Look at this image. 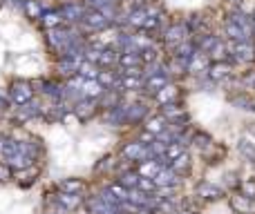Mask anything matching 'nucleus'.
<instances>
[{
    "mask_svg": "<svg viewBox=\"0 0 255 214\" xmlns=\"http://www.w3.org/2000/svg\"><path fill=\"white\" fill-rule=\"evenodd\" d=\"M197 194L202 199H222V190L217 188V185H213V183H208V181H204V183H199L197 185Z\"/></svg>",
    "mask_w": 255,
    "mask_h": 214,
    "instance_id": "nucleus-5",
    "label": "nucleus"
},
{
    "mask_svg": "<svg viewBox=\"0 0 255 214\" xmlns=\"http://www.w3.org/2000/svg\"><path fill=\"white\" fill-rule=\"evenodd\" d=\"M99 92H101V89H99L97 85H85V94H90V96H97Z\"/></svg>",
    "mask_w": 255,
    "mask_h": 214,
    "instance_id": "nucleus-25",
    "label": "nucleus"
},
{
    "mask_svg": "<svg viewBox=\"0 0 255 214\" xmlns=\"http://www.w3.org/2000/svg\"><path fill=\"white\" fill-rule=\"evenodd\" d=\"M163 116L166 118H177V116H181V109L177 107V105H172V103H168V105H163Z\"/></svg>",
    "mask_w": 255,
    "mask_h": 214,
    "instance_id": "nucleus-19",
    "label": "nucleus"
},
{
    "mask_svg": "<svg viewBox=\"0 0 255 214\" xmlns=\"http://www.w3.org/2000/svg\"><path fill=\"white\" fill-rule=\"evenodd\" d=\"M108 190H110V192L115 194V197L119 199L121 203H126L128 199H130V190H128L126 185H121V183H112V185H110V188H108Z\"/></svg>",
    "mask_w": 255,
    "mask_h": 214,
    "instance_id": "nucleus-11",
    "label": "nucleus"
},
{
    "mask_svg": "<svg viewBox=\"0 0 255 214\" xmlns=\"http://www.w3.org/2000/svg\"><path fill=\"white\" fill-rule=\"evenodd\" d=\"M226 71H229V70H226V67L217 65V67H215V70H213V71H211V76H213V78H222V76H226Z\"/></svg>",
    "mask_w": 255,
    "mask_h": 214,
    "instance_id": "nucleus-24",
    "label": "nucleus"
},
{
    "mask_svg": "<svg viewBox=\"0 0 255 214\" xmlns=\"http://www.w3.org/2000/svg\"><path fill=\"white\" fill-rule=\"evenodd\" d=\"M139 190L145 194H152L154 190H157V183H154L152 179H145V176H141L139 179Z\"/></svg>",
    "mask_w": 255,
    "mask_h": 214,
    "instance_id": "nucleus-16",
    "label": "nucleus"
},
{
    "mask_svg": "<svg viewBox=\"0 0 255 214\" xmlns=\"http://www.w3.org/2000/svg\"><path fill=\"white\" fill-rule=\"evenodd\" d=\"M0 179H2V181L9 179V172H7V167H4V165H0Z\"/></svg>",
    "mask_w": 255,
    "mask_h": 214,
    "instance_id": "nucleus-26",
    "label": "nucleus"
},
{
    "mask_svg": "<svg viewBox=\"0 0 255 214\" xmlns=\"http://www.w3.org/2000/svg\"><path fill=\"white\" fill-rule=\"evenodd\" d=\"M172 214H193V212H188V210H175Z\"/></svg>",
    "mask_w": 255,
    "mask_h": 214,
    "instance_id": "nucleus-28",
    "label": "nucleus"
},
{
    "mask_svg": "<svg viewBox=\"0 0 255 214\" xmlns=\"http://www.w3.org/2000/svg\"><path fill=\"white\" fill-rule=\"evenodd\" d=\"M45 214H58V212H45Z\"/></svg>",
    "mask_w": 255,
    "mask_h": 214,
    "instance_id": "nucleus-29",
    "label": "nucleus"
},
{
    "mask_svg": "<svg viewBox=\"0 0 255 214\" xmlns=\"http://www.w3.org/2000/svg\"><path fill=\"white\" fill-rule=\"evenodd\" d=\"M166 167V163H163V156L159 158H150V161H143L139 167V174L145 176V179H154V176L159 174V172Z\"/></svg>",
    "mask_w": 255,
    "mask_h": 214,
    "instance_id": "nucleus-2",
    "label": "nucleus"
},
{
    "mask_svg": "<svg viewBox=\"0 0 255 214\" xmlns=\"http://www.w3.org/2000/svg\"><path fill=\"white\" fill-rule=\"evenodd\" d=\"M238 56L242 58V61H251V58H253L251 45H240V47H238Z\"/></svg>",
    "mask_w": 255,
    "mask_h": 214,
    "instance_id": "nucleus-22",
    "label": "nucleus"
},
{
    "mask_svg": "<svg viewBox=\"0 0 255 214\" xmlns=\"http://www.w3.org/2000/svg\"><path fill=\"white\" fill-rule=\"evenodd\" d=\"M126 85H128V87H136L139 83H136V80H126Z\"/></svg>",
    "mask_w": 255,
    "mask_h": 214,
    "instance_id": "nucleus-27",
    "label": "nucleus"
},
{
    "mask_svg": "<svg viewBox=\"0 0 255 214\" xmlns=\"http://www.w3.org/2000/svg\"><path fill=\"white\" fill-rule=\"evenodd\" d=\"M58 188H61V192H67V194H81L85 190V183L79 179H67V181H61Z\"/></svg>",
    "mask_w": 255,
    "mask_h": 214,
    "instance_id": "nucleus-7",
    "label": "nucleus"
},
{
    "mask_svg": "<svg viewBox=\"0 0 255 214\" xmlns=\"http://www.w3.org/2000/svg\"><path fill=\"white\" fill-rule=\"evenodd\" d=\"M242 197H247V199H255V179H249V181H244L242 185Z\"/></svg>",
    "mask_w": 255,
    "mask_h": 214,
    "instance_id": "nucleus-17",
    "label": "nucleus"
},
{
    "mask_svg": "<svg viewBox=\"0 0 255 214\" xmlns=\"http://www.w3.org/2000/svg\"><path fill=\"white\" fill-rule=\"evenodd\" d=\"M152 181L157 183V188H172V185L179 183V174H177L172 167H163Z\"/></svg>",
    "mask_w": 255,
    "mask_h": 214,
    "instance_id": "nucleus-3",
    "label": "nucleus"
},
{
    "mask_svg": "<svg viewBox=\"0 0 255 214\" xmlns=\"http://www.w3.org/2000/svg\"><path fill=\"white\" fill-rule=\"evenodd\" d=\"M106 118L112 123V125H121L124 121H128V109L126 107H119V109H115V112L108 114Z\"/></svg>",
    "mask_w": 255,
    "mask_h": 214,
    "instance_id": "nucleus-12",
    "label": "nucleus"
},
{
    "mask_svg": "<svg viewBox=\"0 0 255 214\" xmlns=\"http://www.w3.org/2000/svg\"><path fill=\"white\" fill-rule=\"evenodd\" d=\"M145 116V105H132L128 107V121H141V118Z\"/></svg>",
    "mask_w": 255,
    "mask_h": 214,
    "instance_id": "nucleus-14",
    "label": "nucleus"
},
{
    "mask_svg": "<svg viewBox=\"0 0 255 214\" xmlns=\"http://www.w3.org/2000/svg\"><path fill=\"white\" fill-rule=\"evenodd\" d=\"M94 105H92V103H81V105L79 107H76L74 109V112L76 114H79V118H85V116H90V114H92L94 112V109H92Z\"/></svg>",
    "mask_w": 255,
    "mask_h": 214,
    "instance_id": "nucleus-21",
    "label": "nucleus"
},
{
    "mask_svg": "<svg viewBox=\"0 0 255 214\" xmlns=\"http://www.w3.org/2000/svg\"><path fill=\"white\" fill-rule=\"evenodd\" d=\"M175 96V87H163L161 92L157 94V98H159V103H163V105H168V101Z\"/></svg>",
    "mask_w": 255,
    "mask_h": 214,
    "instance_id": "nucleus-20",
    "label": "nucleus"
},
{
    "mask_svg": "<svg viewBox=\"0 0 255 214\" xmlns=\"http://www.w3.org/2000/svg\"><path fill=\"white\" fill-rule=\"evenodd\" d=\"M139 179H141V174H124L119 183L126 185L128 190H134V188H139Z\"/></svg>",
    "mask_w": 255,
    "mask_h": 214,
    "instance_id": "nucleus-15",
    "label": "nucleus"
},
{
    "mask_svg": "<svg viewBox=\"0 0 255 214\" xmlns=\"http://www.w3.org/2000/svg\"><path fill=\"white\" fill-rule=\"evenodd\" d=\"M56 206L61 210H76L81 206V197L79 194H67V192H61L56 197Z\"/></svg>",
    "mask_w": 255,
    "mask_h": 214,
    "instance_id": "nucleus-4",
    "label": "nucleus"
},
{
    "mask_svg": "<svg viewBox=\"0 0 255 214\" xmlns=\"http://www.w3.org/2000/svg\"><path fill=\"white\" fill-rule=\"evenodd\" d=\"M184 154V143H170L166 147V154H163V161H168V163H172V161H177V158Z\"/></svg>",
    "mask_w": 255,
    "mask_h": 214,
    "instance_id": "nucleus-9",
    "label": "nucleus"
},
{
    "mask_svg": "<svg viewBox=\"0 0 255 214\" xmlns=\"http://www.w3.org/2000/svg\"><path fill=\"white\" fill-rule=\"evenodd\" d=\"M170 167L177 172V174H179V172H184V170H188V167H190V156L184 152L179 158H177V161H172V163H170Z\"/></svg>",
    "mask_w": 255,
    "mask_h": 214,
    "instance_id": "nucleus-13",
    "label": "nucleus"
},
{
    "mask_svg": "<svg viewBox=\"0 0 255 214\" xmlns=\"http://www.w3.org/2000/svg\"><path fill=\"white\" fill-rule=\"evenodd\" d=\"M11 98H13V103H16V105H27V103H29V98H31V89L27 87V85H16V87H13V92H11Z\"/></svg>",
    "mask_w": 255,
    "mask_h": 214,
    "instance_id": "nucleus-6",
    "label": "nucleus"
},
{
    "mask_svg": "<svg viewBox=\"0 0 255 214\" xmlns=\"http://www.w3.org/2000/svg\"><path fill=\"white\" fill-rule=\"evenodd\" d=\"M145 132H150V134L159 136L161 132H166V116H154L148 121V125H145Z\"/></svg>",
    "mask_w": 255,
    "mask_h": 214,
    "instance_id": "nucleus-8",
    "label": "nucleus"
},
{
    "mask_svg": "<svg viewBox=\"0 0 255 214\" xmlns=\"http://www.w3.org/2000/svg\"><path fill=\"white\" fill-rule=\"evenodd\" d=\"M163 85H166V78H163V76H154L148 83V92H161Z\"/></svg>",
    "mask_w": 255,
    "mask_h": 214,
    "instance_id": "nucleus-18",
    "label": "nucleus"
},
{
    "mask_svg": "<svg viewBox=\"0 0 255 214\" xmlns=\"http://www.w3.org/2000/svg\"><path fill=\"white\" fill-rule=\"evenodd\" d=\"M34 161H36V156H31V154H27V152H18V154H13V156L4 158V165L16 172H22V170H29V167L34 165Z\"/></svg>",
    "mask_w": 255,
    "mask_h": 214,
    "instance_id": "nucleus-1",
    "label": "nucleus"
},
{
    "mask_svg": "<svg viewBox=\"0 0 255 214\" xmlns=\"http://www.w3.org/2000/svg\"><path fill=\"white\" fill-rule=\"evenodd\" d=\"M238 149L240 154H242L244 158H249V161H255V143H251L249 139H242L238 143Z\"/></svg>",
    "mask_w": 255,
    "mask_h": 214,
    "instance_id": "nucleus-10",
    "label": "nucleus"
},
{
    "mask_svg": "<svg viewBox=\"0 0 255 214\" xmlns=\"http://www.w3.org/2000/svg\"><path fill=\"white\" fill-rule=\"evenodd\" d=\"M233 206L238 208V210L247 212V210H249V199H247V197H244V199H233Z\"/></svg>",
    "mask_w": 255,
    "mask_h": 214,
    "instance_id": "nucleus-23",
    "label": "nucleus"
}]
</instances>
